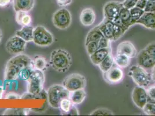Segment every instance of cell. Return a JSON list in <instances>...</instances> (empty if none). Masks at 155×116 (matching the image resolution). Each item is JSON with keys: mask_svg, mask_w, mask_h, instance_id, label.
<instances>
[{"mask_svg": "<svg viewBox=\"0 0 155 116\" xmlns=\"http://www.w3.org/2000/svg\"><path fill=\"white\" fill-rule=\"evenodd\" d=\"M5 99H8V100H12V99H20L21 97L19 95L14 93V92H10L7 94L4 97Z\"/></svg>", "mask_w": 155, "mask_h": 116, "instance_id": "obj_41", "label": "cell"}, {"mask_svg": "<svg viewBox=\"0 0 155 116\" xmlns=\"http://www.w3.org/2000/svg\"><path fill=\"white\" fill-rule=\"evenodd\" d=\"M27 67H33L31 57L24 53L13 56L8 60L5 66L4 76L5 80L9 81L16 80L18 79L20 71Z\"/></svg>", "mask_w": 155, "mask_h": 116, "instance_id": "obj_1", "label": "cell"}, {"mask_svg": "<svg viewBox=\"0 0 155 116\" xmlns=\"http://www.w3.org/2000/svg\"><path fill=\"white\" fill-rule=\"evenodd\" d=\"M15 19L16 23L20 26H30L32 23V18L28 12L18 11L16 12Z\"/></svg>", "mask_w": 155, "mask_h": 116, "instance_id": "obj_22", "label": "cell"}, {"mask_svg": "<svg viewBox=\"0 0 155 116\" xmlns=\"http://www.w3.org/2000/svg\"><path fill=\"white\" fill-rule=\"evenodd\" d=\"M30 111V109H7L3 113L6 116H27Z\"/></svg>", "mask_w": 155, "mask_h": 116, "instance_id": "obj_28", "label": "cell"}, {"mask_svg": "<svg viewBox=\"0 0 155 116\" xmlns=\"http://www.w3.org/2000/svg\"><path fill=\"white\" fill-rule=\"evenodd\" d=\"M132 99L136 106L140 109H143L148 103L147 91L143 87L137 86L133 90Z\"/></svg>", "mask_w": 155, "mask_h": 116, "instance_id": "obj_11", "label": "cell"}, {"mask_svg": "<svg viewBox=\"0 0 155 116\" xmlns=\"http://www.w3.org/2000/svg\"><path fill=\"white\" fill-rule=\"evenodd\" d=\"M117 53L123 54L130 58H133L136 56L137 52L133 44L130 41H126L118 45L117 47Z\"/></svg>", "mask_w": 155, "mask_h": 116, "instance_id": "obj_15", "label": "cell"}, {"mask_svg": "<svg viewBox=\"0 0 155 116\" xmlns=\"http://www.w3.org/2000/svg\"><path fill=\"white\" fill-rule=\"evenodd\" d=\"M86 49L88 55L90 56L94 53L96 51H97L98 49V42L95 41H91L89 42L87 44H85Z\"/></svg>", "mask_w": 155, "mask_h": 116, "instance_id": "obj_33", "label": "cell"}, {"mask_svg": "<svg viewBox=\"0 0 155 116\" xmlns=\"http://www.w3.org/2000/svg\"><path fill=\"white\" fill-rule=\"evenodd\" d=\"M114 113L111 110L107 108H98L94 110L90 114L91 116H110L114 115Z\"/></svg>", "mask_w": 155, "mask_h": 116, "instance_id": "obj_32", "label": "cell"}, {"mask_svg": "<svg viewBox=\"0 0 155 116\" xmlns=\"http://www.w3.org/2000/svg\"><path fill=\"white\" fill-rule=\"evenodd\" d=\"M96 14L94 10L91 8L84 9L80 15V21L82 25L91 26L94 23Z\"/></svg>", "mask_w": 155, "mask_h": 116, "instance_id": "obj_17", "label": "cell"}, {"mask_svg": "<svg viewBox=\"0 0 155 116\" xmlns=\"http://www.w3.org/2000/svg\"><path fill=\"white\" fill-rule=\"evenodd\" d=\"M53 24L60 30L68 29L72 23V15L69 10L65 8H61L56 11L52 16Z\"/></svg>", "mask_w": 155, "mask_h": 116, "instance_id": "obj_7", "label": "cell"}, {"mask_svg": "<svg viewBox=\"0 0 155 116\" xmlns=\"http://www.w3.org/2000/svg\"><path fill=\"white\" fill-rule=\"evenodd\" d=\"M103 37V34L101 32L98 27H95L91 29L87 33L85 39V44L91 41L98 42Z\"/></svg>", "mask_w": 155, "mask_h": 116, "instance_id": "obj_24", "label": "cell"}, {"mask_svg": "<svg viewBox=\"0 0 155 116\" xmlns=\"http://www.w3.org/2000/svg\"><path fill=\"white\" fill-rule=\"evenodd\" d=\"M2 38H3V32H2V30L0 29V44H1V43L2 41Z\"/></svg>", "mask_w": 155, "mask_h": 116, "instance_id": "obj_46", "label": "cell"}, {"mask_svg": "<svg viewBox=\"0 0 155 116\" xmlns=\"http://www.w3.org/2000/svg\"><path fill=\"white\" fill-rule=\"evenodd\" d=\"M32 60L34 69L42 71H45L47 69L48 63L45 57L37 55L32 58Z\"/></svg>", "mask_w": 155, "mask_h": 116, "instance_id": "obj_23", "label": "cell"}, {"mask_svg": "<svg viewBox=\"0 0 155 116\" xmlns=\"http://www.w3.org/2000/svg\"><path fill=\"white\" fill-rule=\"evenodd\" d=\"M56 2L59 7L64 8L71 5L72 0H56Z\"/></svg>", "mask_w": 155, "mask_h": 116, "instance_id": "obj_40", "label": "cell"}, {"mask_svg": "<svg viewBox=\"0 0 155 116\" xmlns=\"http://www.w3.org/2000/svg\"><path fill=\"white\" fill-rule=\"evenodd\" d=\"M110 41L109 39L105 37L104 36L98 42V49L101 48H107L110 47Z\"/></svg>", "mask_w": 155, "mask_h": 116, "instance_id": "obj_36", "label": "cell"}, {"mask_svg": "<svg viewBox=\"0 0 155 116\" xmlns=\"http://www.w3.org/2000/svg\"><path fill=\"white\" fill-rule=\"evenodd\" d=\"M79 111L77 108L75 107V104H72V107H71V109L70 110V111L67 113V115H79Z\"/></svg>", "mask_w": 155, "mask_h": 116, "instance_id": "obj_44", "label": "cell"}, {"mask_svg": "<svg viewBox=\"0 0 155 116\" xmlns=\"http://www.w3.org/2000/svg\"><path fill=\"white\" fill-rule=\"evenodd\" d=\"M155 61V42L151 43L144 48Z\"/></svg>", "mask_w": 155, "mask_h": 116, "instance_id": "obj_37", "label": "cell"}, {"mask_svg": "<svg viewBox=\"0 0 155 116\" xmlns=\"http://www.w3.org/2000/svg\"><path fill=\"white\" fill-rule=\"evenodd\" d=\"M3 94H4V90L2 88H0V99L2 98Z\"/></svg>", "mask_w": 155, "mask_h": 116, "instance_id": "obj_47", "label": "cell"}, {"mask_svg": "<svg viewBox=\"0 0 155 116\" xmlns=\"http://www.w3.org/2000/svg\"><path fill=\"white\" fill-rule=\"evenodd\" d=\"M34 27L31 26H22V28L15 32V35L23 39L27 43L32 41Z\"/></svg>", "mask_w": 155, "mask_h": 116, "instance_id": "obj_20", "label": "cell"}, {"mask_svg": "<svg viewBox=\"0 0 155 116\" xmlns=\"http://www.w3.org/2000/svg\"><path fill=\"white\" fill-rule=\"evenodd\" d=\"M147 1H148V0H138L137 2V4H136V7L144 10L145 8L147 5Z\"/></svg>", "mask_w": 155, "mask_h": 116, "instance_id": "obj_42", "label": "cell"}, {"mask_svg": "<svg viewBox=\"0 0 155 116\" xmlns=\"http://www.w3.org/2000/svg\"><path fill=\"white\" fill-rule=\"evenodd\" d=\"M97 27L105 37L109 39L110 41L115 40V24L112 21L104 18Z\"/></svg>", "mask_w": 155, "mask_h": 116, "instance_id": "obj_14", "label": "cell"}, {"mask_svg": "<svg viewBox=\"0 0 155 116\" xmlns=\"http://www.w3.org/2000/svg\"><path fill=\"white\" fill-rule=\"evenodd\" d=\"M62 85L69 92L84 89L86 85V80L79 73H72L65 77Z\"/></svg>", "mask_w": 155, "mask_h": 116, "instance_id": "obj_8", "label": "cell"}, {"mask_svg": "<svg viewBox=\"0 0 155 116\" xmlns=\"http://www.w3.org/2000/svg\"><path fill=\"white\" fill-rule=\"evenodd\" d=\"M104 78L110 84H117L123 80L124 74L119 67H112L108 71L104 73Z\"/></svg>", "mask_w": 155, "mask_h": 116, "instance_id": "obj_12", "label": "cell"}, {"mask_svg": "<svg viewBox=\"0 0 155 116\" xmlns=\"http://www.w3.org/2000/svg\"><path fill=\"white\" fill-rule=\"evenodd\" d=\"M137 62L138 66L145 69H152L155 66V60L145 49L138 53Z\"/></svg>", "mask_w": 155, "mask_h": 116, "instance_id": "obj_13", "label": "cell"}, {"mask_svg": "<svg viewBox=\"0 0 155 116\" xmlns=\"http://www.w3.org/2000/svg\"><path fill=\"white\" fill-rule=\"evenodd\" d=\"M131 59V58L127 55L117 53L116 56L114 58V61L118 67L120 68H126L130 64Z\"/></svg>", "mask_w": 155, "mask_h": 116, "instance_id": "obj_27", "label": "cell"}, {"mask_svg": "<svg viewBox=\"0 0 155 116\" xmlns=\"http://www.w3.org/2000/svg\"><path fill=\"white\" fill-rule=\"evenodd\" d=\"M45 77L44 71L33 70L27 81V92L38 95L44 89Z\"/></svg>", "mask_w": 155, "mask_h": 116, "instance_id": "obj_4", "label": "cell"}, {"mask_svg": "<svg viewBox=\"0 0 155 116\" xmlns=\"http://www.w3.org/2000/svg\"><path fill=\"white\" fill-rule=\"evenodd\" d=\"M114 63V58L110 53L98 65V67L101 71L104 73L111 69L113 67Z\"/></svg>", "mask_w": 155, "mask_h": 116, "instance_id": "obj_26", "label": "cell"}, {"mask_svg": "<svg viewBox=\"0 0 155 116\" xmlns=\"http://www.w3.org/2000/svg\"><path fill=\"white\" fill-rule=\"evenodd\" d=\"M119 18L121 20L122 23L128 29H129L130 27L132 26L131 15L130 13L129 9L124 8L123 6L122 7L119 14Z\"/></svg>", "mask_w": 155, "mask_h": 116, "instance_id": "obj_25", "label": "cell"}, {"mask_svg": "<svg viewBox=\"0 0 155 116\" xmlns=\"http://www.w3.org/2000/svg\"><path fill=\"white\" fill-rule=\"evenodd\" d=\"M35 6V0H13V8L15 12L23 11L29 12Z\"/></svg>", "mask_w": 155, "mask_h": 116, "instance_id": "obj_16", "label": "cell"}, {"mask_svg": "<svg viewBox=\"0 0 155 116\" xmlns=\"http://www.w3.org/2000/svg\"><path fill=\"white\" fill-rule=\"evenodd\" d=\"M33 70H34L33 67H27L23 69L19 73L18 78L20 80L27 81L30 77Z\"/></svg>", "mask_w": 155, "mask_h": 116, "instance_id": "obj_31", "label": "cell"}, {"mask_svg": "<svg viewBox=\"0 0 155 116\" xmlns=\"http://www.w3.org/2000/svg\"><path fill=\"white\" fill-rule=\"evenodd\" d=\"M148 102L155 104V85H152L147 90Z\"/></svg>", "mask_w": 155, "mask_h": 116, "instance_id": "obj_35", "label": "cell"}, {"mask_svg": "<svg viewBox=\"0 0 155 116\" xmlns=\"http://www.w3.org/2000/svg\"><path fill=\"white\" fill-rule=\"evenodd\" d=\"M48 102L50 106L54 109H59L61 101L69 98L70 92L62 84H53L48 90Z\"/></svg>", "mask_w": 155, "mask_h": 116, "instance_id": "obj_3", "label": "cell"}, {"mask_svg": "<svg viewBox=\"0 0 155 116\" xmlns=\"http://www.w3.org/2000/svg\"><path fill=\"white\" fill-rule=\"evenodd\" d=\"M122 7V2L115 1H110L107 2L104 6V18L110 21L115 19L119 16L120 11Z\"/></svg>", "mask_w": 155, "mask_h": 116, "instance_id": "obj_10", "label": "cell"}, {"mask_svg": "<svg viewBox=\"0 0 155 116\" xmlns=\"http://www.w3.org/2000/svg\"><path fill=\"white\" fill-rule=\"evenodd\" d=\"M144 11L147 12H155V1H148Z\"/></svg>", "mask_w": 155, "mask_h": 116, "instance_id": "obj_39", "label": "cell"}, {"mask_svg": "<svg viewBox=\"0 0 155 116\" xmlns=\"http://www.w3.org/2000/svg\"><path fill=\"white\" fill-rule=\"evenodd\" d=\"M27 42L14 35L7 40L5 44V49L7 52L13 56L23 53L26 51Z\"/></svg>", "mask_w": 155, "mask_h": 116, "instance_id": "obj_9", "label": "cell"}, {"mask_svg": "<svg viewBox=\"0 0 155 116\" xmlns=\"http://www.w3.org/2000/svg\"><path fill=\"white\" fill-rule=\"evenodd\" d=\"M151 77H152V80H153L155 83V66L152 69Z\"/></svg>", "mask_w": 155, "mask_h": 116, "instance_id": "obj_45", "label": "cell"}, {"mask_svg": "<svg viewBox=\"0 0 155 116\" xmlns=\"http://www.w3.org/2000/svg\"><path fill=\"white\" fill-rule=\"evenodd\" d=\"M86 97V93L84 89L70 92L69 99L75 105L83 103Z\"/></svg>", "mask_w": 155, "mask_h": 116, "instance_id": "obj_21", "label": "cell"}, {"mask_svg": "<svg viewBox=\"0 0 155 116\" xmlns=\"http://www.w3.org/2000/svg\"><path fill=\"white\" fill-rule=\"evenodd\" d=\"M72 104H73L69 98H64L62 99L60 103L59 109L61 110L63 114L67 115L71 109Z\"/></svg>", "mask_w": 155, "mask_h": 116, "instance_id": "obj_30", "label": "cell"}, {"mask_svg": "<svg viewBox=\"0 0 155 116\" xmlns=\"http://www.w3.org/2000/svg\"><path fill=\"white\" fill-rule=\"evenodd\" d=\"M49 64L55 71L64 73L70 70L72 59L69 52L64 49H57L51 53Z\"/></svg>", "mask_w": 155, "mask_h": 116, "instance_id": "obj_2", "label": "cell"}, {"mask_svg": "<svg viewBox=\"0 0 155 116\" xmlns=\"http://www.w3.org/2000/svg\"><path fill=\"white\" fill-rule=\"evenodd\" d=\"M129 75L138 86L143 88L149 86L152 81L151 75L147 73L145 69L138 65L131 66Z\"/></svg>", "mask_w": 155, "mask_h": 116, "instance_id": "obj_6", "label": "cell"}, {"mask_svg": "<svg viewBox=\"0 0 155 116\" xmlns=\"http://www.w3.org/2000/svg\"><path fill=\"white\" fill-rule=\"evenodd\" d=\"M142 110L147 115L155 116V104L154 103L148 102Z\"/></svg>", "mask_w": 155, "mask_h": 116, "instance_id": "obj_34", "label": "cell"}, {"mask_svg": "<svg viewBox=\"0 0 155 116\" xmlns=\"http://www.w3.org/2000/svg\"><path fill=\"white\" fill-rule=\"evenodd\" d=\"M111 53L110 47L107 48L98 49L97 51L90 55L91 62L93 65H98L106 58L110 53Z\"/></svg>", "mask_w": 155, "mask_h": 116, "instance_id": "obj_19", "label": "cell"}, {"mask_svg": "<svg viewBox=\"0 0 155 116\" xmlns=\"http://www.w3.org/2000/svg\"><path fill=\"white\" fill-rule=\"evenodd\" d=\"M138 0H124L122 2L123 7L128 9H130L133 7H136Z\"/></svg>", "mask_w": 155, "mask_h": 116, "instance_id": "obj_38", "label": "cell"}, {"mask_svg": "<svg viewBox=\"0 0 155 116\" xmlns=\"http://www.w3.org/2000/svg\"><path fill=\"white\" fill-rule=\"evenodd\" d=\"M129 10L131 19V24L133 26L136 24L137 20L142 16L145 11L142 9H140L137 7H133Z\"/></svg>", "mask_w": 155, "mask_h": 116, "instance_id": "obj_29", "label": "cell"}, {"mask_svg": "<svg viewBox=\"0 0 155 116\" xmlns=\"http://www.w3.org/2000/svg\"><path fill=\"white\" fill-rule=\"evenodd\" d=\"M54 41L53 35L45 27L38 25L34 27L32 39L34 44L40 47H47L52 45Z\"/></svg>", "mask_w": 155, "mask_h": 116, "instance_id": "obj_5", "label": "cell"}, {"mask_svg": "<svg viewBox=\"0 0 155 116\" xmlns=\"http://www.w3.org/2000/svg\"><path fill=\"white\" fill-rule=\"evenodd\" d=\"M136 24L141 25L148 29L155 30V12H145Z\"/></svg>", "mask_w": 155, "mask_h": 116, "instance_id": "obj_18", "label": "cell"}, {"mask_svg": "<svg viewBox=\"0 0 155 116\" xmlns=\"http://www.w3.org/2000/svg\"><path fill=\"white\" fill-rule=\"evenodd\" d=\"M13 0H0V8H5L13 3Z\"/></svg>", "mask_w": 155, "mask_h": 116, "instance_id": "obj_43", "label": "cell"}]
</instances>
